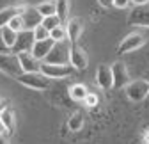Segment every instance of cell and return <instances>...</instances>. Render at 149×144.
<instances>
[{
	"mask_svg": "<svg viewBox=\"0 0 149 144\" xmlns=\"http://www.w3.org/2000/svg\"><path fill=\"white\" fill-rule=\"evenodd\" d=\"M16 80L22 85L29 87V89H36V91H46L50 87V78L43 73H22L20 77H16Z\"/></svg>",
	"mask_w": 149,
	"mask_h": 144,
	"instance_id": "obj_1",
	"label": "cell"
},
{
	"mask_svg": "<svg viewBox=\"0 0 149 144\" xmlns=\"http://www.w3.org/2000/svg\"><path fill=\"white\" fill-rule=\"evenodd\" d=\"M0 71H4L6 75L16 78L23 73L20 59H18V53L9 52V53H0Z\"/></svg>",
	"mask_w": 149,
	"mask_h": 144,
	"instance_id": "obj_2",
	"label": "cell"
},
{
	"mask_svg": "<svg viewBox=\"0 0 149 144\" xmlns=\"http://www.w3.org/2000/svg\"><path fill=\"white\" fill-rule=\"evenodd\" d=\"M126 96L132 101H142L149 96V80L147 78H137L132 80L126 87Z\"/></svg>",
	"mask_w": 149,
	"mask_h": 144,
	"instance_id": "obj_3",
	"label": "cell"
},
{
	"mask_svg": "<svg viewBox=\"0 0 149 144\" xmlns=\"http://www.w3.org/2000/svg\"><path fill=\"white\" fill-rule=\"evenodd\" d=\"M69 50H71V43H66V41L55 43L53 48L50 50V53L46 55V59L43 62H50V64H68L69 62Z\"/></svg>",
	"mask_w": 149,
	"mask_h": 144,
	"instance_id": "obj_4",
	"label": "cell"
},
{
	"mask_svg": "<svg viewBox=\"0 0 149 144\" xmlns=\"http://www.w3.org/2000/svg\"><path fill=\"white\" fill-rule=\"evenodd\" d=\"M128 25L132 27H140V29H149V4L144 6H135L128 14Z\"/></svg>",
	"mask_w": 149,
	"mask_h": 144,
	"instance_id": "obj_5",
	"label": "cell"
},
{
	"mask_svg": "<svg viewBox=\"0 0 149 144\" xmlns=\"http://www.w3.org/2000/svg\"><path fill=\"white\" fill-rule=\"evenodd\" d=\"M144 45H146V36L140 32H132L119 43L117 52L123 55V53H130V52H135V50L142 48Z\"/></svg>",
	"mask_w": 149,
	"mask_h": 144,
	"instance_id": "obj_6",
	"label": "cell"
},
{
	"mask_svg": "<svg viewBox=\"0 0 149 144\" xmlns=\"http://www.w3.org/2000/svg\"><path fill=\"white\" fill-rule=\"evenodd\" d=\"M71 69H74L69 64H50V62H43L41 64V73L46 75L50 80L52 78H66L71 75Z\"/></svg>",
	"mask_w": 149,
	"mask_h": 144,
	"instance_id": "obj_7",
	"label": "cell"
},
{
	"mask_svg": "<svg viewBox=\"0 0 149 144\" xmlns=\"http://www.w3.org/2000/svg\"><path fill=\"white\" fill-rule=\"evenodd\" d=\"M18 59H20L23 73H37V71H41L43 61L37 59L32 52H22V53H18Z\"/></svg>",
	"mask_w": 149,
	"mask_h": 144,
	"instance_id": "obj_8",
	"label": "cell"
},
{
	"mask_svg": "<svg viewBox=\"0 0 149 144\" xmlns=\"http://www.w3.org/2000/svg\"><path fill=\"white\" fill-rule=\"evenodd\" d=\"M34 43H36L34 30H22V32H18V38H16V43H14V46H13V52H14V53L32 52Z\"/></svg>",
	"mask_w": 149,
	"mask_h": 144,
	"instance_id": "obj_9",
	"label": "cell"
},
{
	"mask_svg": "<svg viewBox=\"0 0 149 144\" xmlns=\"http://www.w3.org/2000/svg\"><path fill=\"white\" fill-rule=\"evenodd\" d=\"M69 64L78 69V71H84L87 66H89V59H87V53L84 48H80L78 45H71V50H69Z\"/></svg>",
	"mask_w": 149,
	"mask_h": 144,
	"instance_id": "obj_10",
	"label": "cell"
},
{
	"mask_svg": "<svg viewBox=\"0 0 149 144\" xmlns=\"http://www.w3.org/2000/svg\"><path fill=\"white\" fill-rule=\"evenodd\" d=\"M112 75H114V89H121L126 87L130 84V73L124 62L117 61L112 64Z\"/></svg>",
	"mask_w": 149,
	"mask_h": 144,
	"instance_id": "obj_11",
	"label": "cell"
},
{
	"mask_svg": "<svg viewBox=\"0 0 149 144\" xmlns=\"http://www.w3.org/2000/svg\"><path fill=\"white\" fill-rule=\"evenodd\" d=\"M23 23H25V30H34L36 27H39L43 23V14L37 11V7H27L22 14Z\"/></svg>",
	"mask_w": 149,
	"mask_h": 144,
	"instance_id": "obj_12",
	"label": "cell"
},
{
	"mask_svg": "<svg viewBox=\"0 0 149 144\" xmlns=\"http://www.w3.org/2000/svg\"><path fill=\"white\" fill-rule=\"evenodd\" d=\"M96 82L101 89H112L114 87V75H112V66H107V64H101L98 66V71H96Z\"/></svg>",
	"mask_w": 149,
	"mask_h": 144,
	"instance_id": "obj_13",
	"label": "cell"
},
{
	"mask_svg": "<svg viewBox=\"0 0 149 144\" xmlns=\"http://www.w3.org/2000/svg\"><path fill=\"white\" fill-rule=\"evenodd\" d=\"M66 29H68V39H69V43L71 45H77L78 39H80V36L84 34V23H82V20H80V18H73V20L68 22Z\"/></svg>",
	"mask_w": 149,
	"mask_h": 144,
	"instance_id": "obj_14",
	"label": "cell"
},
{
	"mask_svg": "<svg viewBox=\"0 0 149 144\" xmlns=\"http://www.w3.org/2000/svg\"><path fill=\"white\" fill-rule=\"evenodd\" d=\"M27 7L25 6H9V7H4V9H0V29H4L9 25V22L13 20L14 16H20L23 14Z\"/></svg>",
	"mask_w": 149,
	"mask_h": 144,
	"instance_id": "obj_15",
	"label": "cell"
},
{
	"mask_svg": "<svg viewBox=\"0 0 149 144\" xmlns=\"http://www.w3.org/2000/svg\"><path fill=\"white\" fill-rule=\"evenodd\" d=\"M53 45H55V41H53L52 38L43 39V41H36V43H34V46H32V53H34L37 59L45 61V59H46V55L50 53V50L53 48Z\"/></svg>",
	"mask_w": 149,
	"mask_h": 144,
	"instance_id": "obj_16",
	"label": "cell"
},
{
	"mask_svg": "<svg viewBox=\"0 0 149 144\" xmlns=\"http://www.w3.org/2000/svg\"><path fill=\"white\" fill-rule=\"evenodd\" d=\"M0 121H2L4 128L7 134H13L14 128H16V119H14V110L9 109V107H6V109L0 112Z\"/></svg>",
	"mask_w": 149,
	"mask_h": 144,
	"instance_id": "obj_17",
	"label": "cell"
},
{
	"mask_svg": "<svg viewBox=\"0 0 149 144\" xmlns=\"http://www.w3.org/2000/svg\"><path fill=\"white\" fill-rule=\"evenodd\" d=\"M87 94H89L87 85H84V84H73L69 87V98L74 101H84Z\"/></svg>",
	"mask_w": 149,
	"mask_h": 144,
	"instance_id": "obj_18",
	"label": "cell"
},
{
	"mask_svg": "<svg viewBox=\"0 0 149 144\" xmlns=\"http://www.w3.org/2000/svg\"><path fill=\"white\" fill-rule=\"evenodd\" d=\"M68 128L71 132H78L80 128H84V114L82 112H74L68 121Z\"/></svg>",
	"mask_w": 149,
	"mask_h": 144,
	"instance_id": "obj_19",
	"label": "cell"
},
{
	"mask_svg": "<svg viewBox=\"0 0 149 144\" xmlns=\"http://www.w3.org/2000/svg\"><path fill=\"white\" fill-rule=\"evenodd\" d=\"M55 6H57V16L64 23L68 20V14H69V0H55Z\"/></svg>",
	"mask_w": 149,
	"mask_h": 144,
	"instance_id": "obj_20",
	"label": "cell"
},
{
	"mask_svg": "<svg viewBox=\"0 0 149 144\" xmlns=\"http://www.w3.org/2000/svg\"><path fill=\"white\" fill-rule=\"evenodd\" d=\"M50 38L55 41V43H59V41H66L68 39V29L61 23L59 27H55L50 30Z\"/></svg>",
	"mask_w": 149,
	"mask_h": 144,
	"instance_id": "obj_21",
	"label": "cell"
},
{
	"mask_svg": "<svg viewBox=\"0 0 149 144\" xmlns=\"http://www.w3.org/2000/svg\"><path fill=\"white\" fill-rule=\"evenodd\" d=\"M37 11H39L43 16H52V14H57V6H55V2H52V0H48V2H41L39 6H36Z\"/></svg>",
	"mask_w": 149,
	"mask_h": 144,
	"instance_id": "obj_22",
	"label": "cell"
},
{
	"mask_svg": "<svg viewBox=\"0 0 149 144\" xmlns=\"http://www.w3.org/2000/svg\"><path fill=\"white\" fill-rule=\"evenodd\" d=\"M2 30V36H4V41L13 48L14 43H16V38H18V32H14L11 27H4V29H0Z\"/></svg>",
	"mask_w": 149,
	"mask_h": 144,
	"instance_id": "obj_23",
	"label": "cell"
},
{
	"mask_svg": "<svg viewBox=\"0 0 149 144\" xmlns=\"http://www.w3.org/2000/svg\"><path fill=\"white\" fill-rule=\"evenodd\" d=\"M62 22H61V18L57 16V14H52V16H45L43 18V27H46L48 30H52V29H55V27H59Z\"/></svg>",
	"mask_w": 149,
	"mask_h": 144,
	"instance_id": "obj_24",
	"label": "cell"
},
{
	"mask_svg": "<svg viewBox=\"0 0 149 144\" xmlns=\"http://www.w3.org/2000/svg\"><path fill=\"white\" fill-rule=\"evenodd\" d=\"M7 27H11L14 32H22V30H25V23H23L22 14H20V16H14L13 20L9 22V25H7Z\"/></svg>",
	"mask_w": 149,
	"mask_h": 144,
	"instance_id": "obj_25",
	"label": "cell"
},
{
	"mask_svg": "<svg viewBox=\"0 0 149 144\" xmlns=\"http://www.w3.org/2000/svg\"><path fill=\"white\" fill-rule=\"evenodd\" d=\"M34 38H36V41L48 39V38H50V30H48L46 27L39 25V27H36V29H34Z\"/></svg>",
	"mask_w": 149,
	"mask_h": 144,
	"instance_id": "obj_26",
	"label": "cell"
},
{
	"mask_svg": "<svg viewBox=\"0 0 149 144\" xmlns=\"http://www.w3.org/2000/svg\"><path fill=\"white\" fill-rule=\"evenodd\" d=\"M98 101H100V96H98V94L89 93V94L85 96V100H84V105L89 107V109H92V107H96V105H98Z\"/></svg>",
	"mask_w": 149,
	"mask_h": 144,
	"instance_id": "obj_27",
	"label": "cell"
},
{
	"mask_svg": "<svg viewBox=\"0 0 149 144\" xmlns=\"http://www.w3.org/2000/svg\"><path fill=\"white\" fill-rule=\"evenodd\" d=\"M13 52V48L4 41V36H2V30H0V53H9Z\"/></svg>",
	"mask_w": 149,
	"mask_h": 144,
	"instance_id": "obj_28",
	"label": "cell"
},
{
	"mask_svg": "<svg viewBox=\"0 0 149 144\" xmlns=\"http://www.w3.org/2000/svg\"><path fill=\"white\" fill-rule=\"evenodd\" d=\"M132 4H133L132 0H114V7L117 9H128Z\"/></svg>",
	"mask_w": 149,
	"mask_h": 144,
	"instance_id": "obj_29",
	"label": "cell"
},
{
	"mask_svg": "<svg viewBox=\"0 0 149 144\" xmlns=\"http://www.w3.org/2000/svg\"><path fill=\"white\" fill-rule=\"evenodd\" d=\"M98 4L105 9H110V7H114V0H98Z\"/></svg>",
	"mask_w": 149,
	"mask_h": 144,
	"instance_id": "obj_30",
	"label": "cell"
},
{
	"mask_svg": "<svg viewBox=\"0 0 149 144\" xmlns=\"http://www.w3.org/2000/svg\"><path fill=\"white\" fill-rule=\"evenodd\" d=\"M135 6H144V4H149V0H132Z\"/></svg>",
	"mask_w": 149,
	"mask_h": 144,
	"instance_id": "obj_31",
	"label": "cell"
},
{
	"mask_svg": "<svg viewBox=\"0 0 149 144\" xmlns=\"http://www.w3.org/2000/svg\"><path fill=\"white\" fill-rule=\"evenodd\" d=\"M0 144H9V139L6 137V134H2V135H0Z\"/></svg>",
	"mask_w": 149,
	"mask_h": 144,
	"instance_id": "obj_32",
	"label": "cell"
},
{
	"mask_svg": "<svg viewBox=\"0 0 149 144\" xmlns=\"http://www.w3.org/2000/svg\"><path fill=\"white\" fill-rule=\"evenodd\" d=\"M142 139H144V142H146V144H149V128L144 132V137H142Z\"/></svg>",
	"mask_w": 149,
	"mask_h": 144,
	"instance_id": "obj_33",
	"label": "cell"
},
{
	"mask_svg": "<svg viewBox=\"0 0 149 144\" xmlns=\"http://www.w3.org/2000/svg\"><path fill=\"white\" fill-rule=\"evenodd\" d=\"M6 107H7V103H6V100H4V98H0V112H2V110L6 109Z\"/></svg>",
	"mask_w": 149,
	"mask_h": 144,
	"instance_id": "obj_34",
	"label": "cell"
},
{
	"mask_svg": "<svg viewBox=\"0 0 149 144\" xmlns=\"http://www.w3.org/2000/svg\"><path fill=\"white\" fill-rule=\"evenodd\" d=\"M2 134H7V132H6V128H4V124H2V121H0V135H2Z\"/></svg>",
	"mask_w": 149,
	"mask_h": 144,
	"instance_id": "obj_35",
	"label": "cell"
},
{
	"mask_svg": "<svg viewBox=\"0 0 149 144\" xmlns=\"http://www.w3.org/2000/svg\"><path fill=\"white\" fill-rule=\"evenodd\" d=\"M147 80H149V75H147Z\"/></svg>",
	"mask_w": 149,
	"mask_h": 144,
	"instance_id": "obj_36",
	"label": "cell"
}]
</instances>
